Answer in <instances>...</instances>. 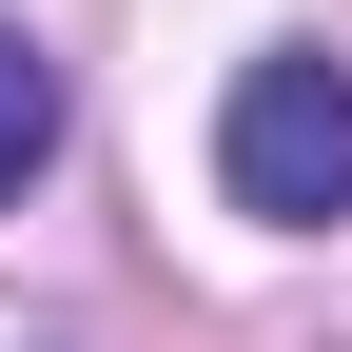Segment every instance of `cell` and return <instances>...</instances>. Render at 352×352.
I'll return each instance as SVG.
<instances>
[{
	"mask_svg": "<svg viewBox=\"0 0 352 352\" xmlns=\"http://www.w3.org/2000/svg\"><path fill=\"white\" fill-rule=\"evenodd\" d=\"M215 196L274 215V235H333L352 215V59H314V39L235 59V98H215Z\"/></svg>",
	"mask_w": 352,
	"mask_h": 352,
	"instance_id": "obj_1",
	"label": "cell"
},
{
	"mask_svg": "<svg viewBox=\"0 0 352 352\" xmlns=\"http://www.w3.org/2000/svg\"><path fill=\"white\" fill-rule=\"evenodd\" d=\"M39 157H59V59H39V39L0 20V196H20Z\"/></svg>",
	"mask_w": 352,
	"mask_h": 352,
	"instance_id": "obj_2",
	"label": "cell"
}]
</instances>
